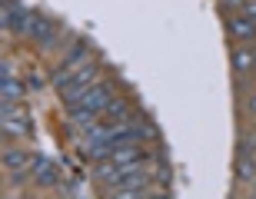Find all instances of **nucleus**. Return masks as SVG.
I'll list each match as a JSON object with an SVG mask.
<instances>
[{"label":"nucleus","instance_id":"1","mask_svg":"<svg viewBox=\"0 0 256 199\" xmlns=\"http://www.w3.org/2000/svg\"><path fill=\"white\" fill-rule=\"evenodd\" d=\"M96 70L94 63H84V66H76L74 73H70V80H66L64 86H60V96H64V103L66 106H74V103H80V96L90 90V86H96Z\"/></svg>","mask_w":256,"mask_h":199},{"label":"nucleus","instance_id":"2","mask_svg":"<svg viewBox=\"0 0 256 199\" xmlns=\"http://www.w3.org/2000/svg\"><path fill=\"white\" fill-rule=\"evenodd\" d=\"M110 100H116L114 86H110V83H96V86H90V90L80 96V103H74V106H80V110H86V113L104 116V110L110 106ZM66 110H70V106H66Z\"/></svg>","mask_w":256,"mask_h":199},{"label":"nucleus","instance_id":"3","mask_svg":"<svg viewBox=\"0 0 256 199\" xmlns=\"http://www.w3.org/2000/svg\"><path fill=\"white\" fill-rule=\"evenodd\" d=\"M30 123V113L17 103H4V133L7 136H24Z\"/></svg>","mask_w":256,"mask_h":199},{"label":"nucleus","instance_id":"4","mask_svg":"<svg viewBox=\"0 0 256 199\" xmlns=\"http://www.w3.org/2000/svg\"><path fill=\"white\" fill-rule=\"evenodd\" d=\"M30 173H34L37 186H47V190L60 183V166L54 160H47V156H37V160H34V166H30Z\"/></svg>","mask_w":256,"mask_h":199},{"label":"nucleus","instance_id":"5","mask_svg":"<svg viewBox=\"0 0 256 199\" xmlns=\"http://www.w3.org/2000/svg\"><path fill=\"white\" fill-rule=\"evenodd\" d=\"M233 170H236V180L240 183H253L256 180V153L240 150L236 153V163H233Z\"/></svg>","mask_w":256,"mask_h":199},{"label":"nucleus","instance_id":"6","mask_svg":"<svg viewBox=\"0 0 256 199\" xmlns=\"http://www.w3.org/2000/svg\"><path fill=\"white\" fill-rule=\"evenodd\" d=\"M0 70H4V86H0V93H4V103H17L20 96H24V86L17 83V76H14V66L4 60V66H0Z\"/></svg>","mask_w":256,"mask_h":199},{"label":"nucleus","instance_id":"7","mask_svg":"<svg viewBox=\"0 0 256 199\" xmlns=\"http://www.w3.org/2000/svg\"><path fill=\"white\" fill-rule=\"evenodd\" d=\"M230 33H233L240 43H250V40H256V20H250V17H233V20H230Z\"/></svg>","mask_w":256,"mask_h":199},{"label":"nucleus","instance_id":"8","mask_svg":"<svg viewBox=\"0 0 256 199\" xmlns=\"http://www.w3.org/2000/svg\"><path fill=\"white\" fill-rule=\"evenodd\" d=\"M230 63H233V70L243 76V73H250V70L256 66V53H253L250 47H233V57H230Z\"/></svg>","mask_w":256,"mask_h":199},{"label":"nucleus","instance_id":"9","mask_svg":"<svg viewBox=\"0 0 256 199\" xmlns=\"http://www.w3.org/2000/svg\"><path fill=\"white\" fill-rule=\"evenodd\" d=\"M90 50H94V47H90L86 40H76V43H74V50H70V53L64 57V63H60V66H64V70H74V66H80L86 57H90Z\"/></svg>","mask_w":256,"mask_h":199},{"label":"nucleus","instance_id":"10","mask_svg":"<svg viewBox=\"0 0 256 199\" xmlns=\"http://www.w3.org/2000/svg\"><path fill=\"white\" fill-rule=\"evenodd\" d=\"M104 116L114 120V123H126L133 113H130V106H126V100H110V106L104 110Z\"/></svg>","mask_w":256,"mask_h":199},{"label":"nucleus","instance_id":"11","mask_svg":"<svg viewBox=\"0 0 256 199\" xmlns=\"http://www.w3.org/2000/svg\"><path fill=\"white\" fill-rule=\"evenodd\" d=\"M27 13H24V10H20V7H14V10H4V27H10V30H27L30 27V23H27Z\"/></svg>","mask_w":256,"mask_h":199},{"label":"nucleus","instance_id":"12","mask_svg":"<svg viewBox=\"0 0 256 199\" xmlns=\"http://www.w3.org/2000/svg\"><path fill=\"white\" fill-rule=\"evenodd\" d=\"M30 86H34V90H40V86H44V76H40V70L37 73H30V80H27Z\"/></svg>","mask_w":256,"mask_h":199},{"label":"nucleus","instance_id":"13","mask_svg":"<svg viewBox=\"0 0 256 199\" xmlns=\"http://www.w3.org/2000/svg\"><path fill=\"white\" fill-rule=\"evenodd\" d=\"M246 17L256 20V0H250V3H246Z\"/></svg>","mask_w":256,"mask_h":199},{"label":"nucleus","instance_id":"14","mask_svg":"<svg viewBox=\"0 0 256 199\" xmlns=\"http://www.w3.org/2000/svg\"><path fill=\"white\" fill-rule=\"evenodd\" d=\"M223 3H226V7H246L250 0H223Z\"/></svg>","mask_w":256,"mask_h":199},{"label":"nucleus","instance_id":"15","mask_svg":"<svg viewBox=\"0 0 256 199\" xmlns=\"http://www.w3.org/2000/svg\"><path fill=\"white\" fill-rule=\"evenodd\" d=\"M246 110H250V113L256 116V93H253V96H250V100H246Z\"/></svg>","mask_w":256,"mask_h":199},{"label":"nucleus","instance_id":"16","mask_svg":"<svg viewBox=\"0 0 256 199\" xmlns=\"http://www.w3.org/2000/svg\"><path fill=\"white\" fill-rule=\"evenodd\" d=\"M150 199H166V196H163V193H153V196Z\"/></svg>","mask_w":256,"mask_h":199},{"label":"nucleus","instance_id":"17","mask_svg":"<svg viewBox=\"0 0 256 199\" xmlns=\"http://www.w3.org/2000/svg\"><path fill=\"white\" fill-rule=\"evenodd\" d=\"M250 199H256V193H253V196H250Z\"/></svg>","mask_w":256,"mask_h":199},{"label":"nucleus","instance_id":"18","mask_svg":"<svg viewBox=\"0 0 256 199\" xmlns=\"http://www.w3.org/2000/svg\"><path fill=\"white\" fill-rule=\"evenodd\" d=\"M253 53H256V50H253Z\"/></svg>","mask_w":256,"mask_h":199}]
</instances>
